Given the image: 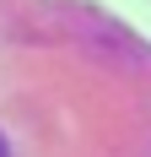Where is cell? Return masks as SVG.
Listing matches in <instances>:
<instances>
[{"label": "cell", "mask_w": 151, "mask_h": 157, "mask_svg": "<svg viewBox=\"0 0 151 157\" xmlns=\"http://www.w3.org/2000/svg\"><path fill=\"white\" fill-rule=\"evenodd\" d=\"M0 157H6V146H0Z\"/></svg>", "instance_id": "obj_1"}]
</instances>
